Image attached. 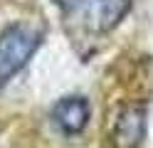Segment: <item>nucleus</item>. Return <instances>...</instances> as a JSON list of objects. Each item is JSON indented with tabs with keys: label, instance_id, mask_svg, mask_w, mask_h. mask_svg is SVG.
<instances>
[{
	"label": "nucleus",
	"instance_id": "nucleus-2",
	"mask_svg": "<svg viewBox=\"0 0 153 148\" xmlns=\"http://www.w3.org/2000/svg\"><path fill=\"white\" fill-rule=\"evenodd\" d=\"M54 5L94 32H109L128 13L131 0H54Z\"/></svg>",
	"mask_w": 153,
	"mask_h": 148
},
{
	"label": "nucleus",
	"instance_id": "nucleus-3",
	"mask_svg": "<svg viewBox=\"0 0 153 148\" xmlns=\"http://www.w3.org/2000/svg\"><path fill=\"white\" fill-rule=\"evenodd\" d=\"M89 101L82 96H67L62 101H57L52 109V123L67 136H76L84 131V126L89 121Z\"/></svg>",
	"mask_w": 153,
	"mask_h": 148
},
{
	"label": "nucleus",
	"instance_id": "nucleus-1",
	"mask_svg": "<svg viewBox=\"0 0 153 148\" xmlns=\"http://www.w3.org/2000/svg\"><path fill=\"white\" fill-rule=\"evenodd\" d=\"M42 42V32L27 22H13L0 32V89L27 64Z\"/></svg>",
	"mask_w": 153,
	"mask_h": 148
}]
</instances>
